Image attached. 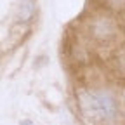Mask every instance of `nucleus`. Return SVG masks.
I'll return each instance as SVG.
<instances>
[{"mask_svg": "<svg viewBox=\"0 0 125 125\" xmlns=\"http://www.w3.org/2000/svg\"><path fill=\"white\" fill-rule=\"evenodd\" d=\"M82 111L96 120H109L116 115V101L104 90H90L80 96Z\"/></svg>", "mask_w": 125, "mask_h": 125, "instance_id": "f257e3e1", "label": "nucleus"}]
</instances>
